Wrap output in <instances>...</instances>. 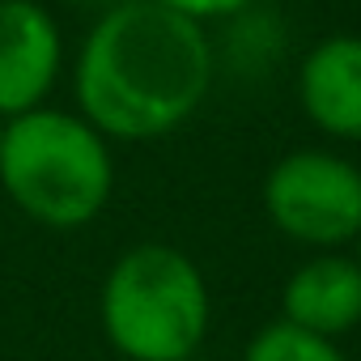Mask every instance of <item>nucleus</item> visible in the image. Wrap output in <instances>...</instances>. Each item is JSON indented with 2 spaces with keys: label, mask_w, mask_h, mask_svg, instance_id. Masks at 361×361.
<instances>
[{
  "label": "nucleus",
  "mask_w": 361,
  "mask_h": 361,
  "mask_svg": "<svg viewBox=\"0 0 361 361\" xmlns=\"http://www.w3.org/2000/svg\"><path fill=\"white\" fill-rule=\"evenodd\" d=\"M213 85L200 22L157 0H119L90 26L73 90L77 115L106 140H157L183 128Z\"/></svg>",
  "instance_id": "nucleus-1"
},
{
  "label": "nucleus",
  "mask_w": 361,
  "mask_h": 361,
  "mask_svg": "<svg viewBox=\"0 0 361 361\" xmlns=\"http://www.w3.org/2000/svg\"><path fill=\"white\" fill-rule=\"evenodd\" d=\"M0 188L30 221L81 230L115 192L111 140L73 111L39 106L18 115L0 140Z\"/></svg>",
  "instance_id": "nucleus-2"
},
{
  "label": "nucleus",
  "mask_w": 361,
  "mask_h": 361,
  "mask_svg": "<svg viewBox=\"0 0 361 361\" xmlns=\"http://www.w3.org/2000/svg\"><path fill=\"white\" fill-rule=\"evenodd\" d=\"M102 331L128 361H188L209 340V281L170 243L123 251L102 281Z\"/></svg>",
  "instance_id": "nucleus-3"
},
{
  "label": "nucleus",
  "mask_w": 361,
  "mask_h": 361,
  "mask_svg": "<svg viewBox=\"0 0 361 361\" xmlns=\"http://www.w3.org/2000/svg\"><path fill=\"white\" fill-rule=\"evenodd\" d=\"M264 213L298 247L340 251L361 238V166L327 149H293L264 178Z\"/></svg>",
  "instance_id": "nucleus-4"
},
{
  "label": "nucleus",
  "mask_w": 361,
  "mask_h": 361,
  "mask_svg": "<svg viewBox=\"0 0 361 361\" xmlns=\"http://www.w3.org/2000/svg\"><path fill=\"white\" fill-rule=\"evenodd\" d=\"M60 26L39 0H0V119L30 115L56 90Z\"/></svg>",
  "instance_id": "nucleus-5"
},
{
  "label": "nucleus",
  "mask_w": 361,
  "mask_h": 361,
  "mask_svg": "<svg viewBox=\"0 0 361 361\" xmlns=\"http://www.w3.org/2000/svg\"><path fill=\"white\" fill-rule=\"evenodd\" d=\"M281 319L336 340L361 323V264L344 251H319L298 264L281 289Z\"/></svg>",
  "instance_id": "nucleus-6"
},
{
  "label": "nucleus",
  "mask_w": 361,
  "mask_h": 361,
  "mask_svg": "<svg viewBox=\"0 0 361 361\" xmlns=\"http://www.w3.org/2000/svg\"><path fill=\"white\" fill-rule=\"evenodd\" d=\"M298 102L306 119L336 136V140H361V39L357 35H331L298 68Z\"/></svg>",
  "instance_id": "nucleus-7"
},
{
  "label": "nucleus",
  "mask_w": 361,
  "mask_h": 361,
  "mask_svg": "<svg viewBox=\"0 0 361 361\" xmlns=\"http://www.w3.org/2000/svg\"><path fill=\"white\" fill-rule=\"evenodd\" d=\"M243 361H348L340 353L336 340H323V336H310L285 319L259 327L243 353Z\"/></svg>",
  "instance_id": "nucleus-8"
},
{
  "label": "nucleus",
  "mask_w": 361,
  "mask_h": 361,
  "mask_svg": "<svg viewBox=\"0 0 361 361\" xmlns=\"http://www.w3.org/2000/svg\"><path fill=\"white\" fill-rule=\"evenodd\" d=\"M157 5H166V9H174V13H183V18H192V22H209V18H234V13H243L247 5H255V0H157Z\"/></svg>",
  "instance_id": "nucleus-9"
},
{
  "label": "nucleus",
  "mask_w": 361,
  "mask_h": 361,
  "mask_svg": "<svg viewBox=\"0 0 361 361\" xmlns=\"http://www.w3.org/2000/svg\"><path fill=\"white\" fill-rule=\"evenodd\" d=\"M73 5H98V9H111V5H119V0H73Z\"/></svg>",
  "instance_id": "nucleus-10"
},
{
  "label": "nucleus",
  "mask_w": 361,
  "mask_h": 361,
  "mask_svg": "<svg viewBox=\"0 0 361 361\" xmlns=\"http://www.w3.org/2000/svg\"><path fill=\"white\" fill-rule=\"evenodd\" d=\"M353 259H357V264H361V238H357V255H353Z\"/></svg>",
  "instance_id": "nucleus-11"
},
{
  "label": "nucleus",
  "mask_w": 361,
  "mask_h": 361,
  "mask_svg": "<svg viewBox=\"0 0 361 361\" xmlns=\"http://www.w3.org/2000/svg\"><path fill=\"white\" fill-rule=\"evenodd\" d=\"M5 123H9V119H0V140H5Z\"/></svg>",
  "instance_id": "nucleus-12"
},
{
  "label": "nucleus",
  "mask_w": 361,
  "mask_h": 361,
  "mask_svg": "<svg viewBox=\"0 0 361 361\" xmlns=\"http://www.w3.org/2000/svg\"><path fill=\"white\" fill-rule=\"evenodd\" d=\"M188 361H204V357H188Z\"/></svg>",
  "instance_id": "nucleus-13"
}]
</instances>
